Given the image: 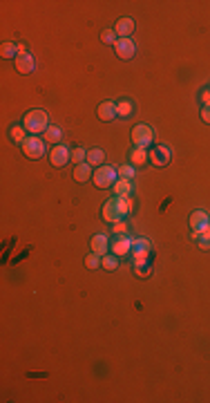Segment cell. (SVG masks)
Segmentation results:
<instances>
[{"label":"cell","mask_w":210,"mask_h":403,"mask_svg":"<svg viewBox=\"0 0 210 403\" xmlns=\"http://www.w3.org/2000/svg\"><path fill=\"white\" fill-rule=\"evenodd\" d=\"M132 144L137 146V148H145V146L152 144V139H155V132H152L150 126H145V123H139V126L132 128Z\"/></svg>","instance_id":"obj_5"},{"label":"cell","mask_w":210,"mask_h":403,"mask_svg":"<svg viewBox=\"0 0 210 403\" xmlns=\"http://www.w3.org/2000/svg\"><path fill=\"white\" fill-rule=\"evenodd\" d=\"M147 157H150V162L155 164L157 168H163V166L170 164V159H172V150H170V146L161 144V146H157V148H152V152Z\"/></svg>","instance_id":"obj_6"},{"label":"cell","mask_w":210,"mask_h":403,"mask_svg":"<svg viewBox=\"0 0 210 403\" xmlns=\"http://www.w3.org/2000/svg\"><path fill=\"white\" fill-rule=\"evenodd\" d=\"M107 249H110V242H107V237L103 233H96L92 237V253H99V255H105Z\"/></svg>","instance_id":"obj_16"},{"label":"cell","mask_w":210,"mask_h":403,"mask_svg":"<svg viewBox=\"0 0 210 403\" xmlns=\"http://www.w3.org/2000/svg\"><path fill=\"white\" fill-rule=\"evenodd\" d=\"M112 189H114V193L118 197H128L130 195V191H132V184H130V179H116V184L112 186Z\"/></svg>","instance_id":"obj_19"},{"label":"cell","mask_w":210,"mask_h":403,"mask_svg":"<svg viewBox=\"0 0 210 403\" xmlns=\"http://www.w3.org/2000/svg\"><path fill=\"white\" fill-rule=\"evenodd\" d=\"M61 128L58 126H49L47 130H45V141H49V144H58L61 141Z\"/></svg>","instance_id":"obj_21"},{"label":"cell","mask_w":210,"mask_h":403,"mask_svg":"<svg viewBox=\"0 0 210 403\" xmlns=\"http://www.w3.org/2000/svg\"><path fill=\"white\" fill-rule=\"evenodd\" d=\"M130 208H132V202L128 200V197H110L105 204H103V220H107V222L116 224L121 222L123 218L130 213Z\"/></svg>","instance_id":"obj_1"},{"label":"cell","mask_w":210,"mask_h":403,"mask_svg":"<svg viewBox=\"0 0 210 403\" xmlns=\"http://www.w3.org/2000/svg\"><path fill=\"white\" fill-rule=\"evenodd\" d=\"M103 159H105L103 150L94 148V150H89V152H87V164H89V166H101V164H103Z\"/></svg>","instance_id":"obj_20"},{"label":"cell","mask_w":210,"mask_h":403,"mask_svg":"<svg viewBox=\"0 0 210 403\" xmlns=\"http://www.w3.org/2000/svg\"><path fill=\"white\" fill-rule=\"evenodd\" d=\"M18 47H20V54L16 56V61H14V63H16V70H18L20 74H32L34 67H36V63H34V56L27 54L22 45H18Z\"/></svg>","instance_id":"obj_8"},{"label":"cell","mask_w":210,"mask_h":403,"mask_svg":"<svg viewBox=\"0 0 210 403\" xmlns=\"http://www.w3.org/2000/svg\"><path fill=\"white\" fill-rule=\"evenodd\" d=\"M134 274H137L139 278H147L152 274V264L147 262V260L145 262H134Z\"/></svg>","instance_id":"obj_22"},{"label":"cell","mask_w":210,"mask_h":403,"mask_svg":"<svg viewBox=\"0 0 210 403\" xmlns=\"http://www.w3.org/2000/svg\"><path fill=\"white\" fill-rule=\"evenodd\" d=\"M116 175H118V170L114 166H99V170L92 175L94 186L96 189H112V186L116 184Z\"/></svg>","instance_id":"obj_3"},{"label":"cell","mask_w":210,"mask_h":403,"mask_svg":"<svg viewBox=\"0 0 210 403\" xmlns=\"http://www.w3.org/2000/svg\"><path fill=\"white\" fill-rule=\"evenodd\" d=\"M92 175H94V173H92V166H89L87 162H85V164H78V166L74 168V179H76L78 184H85L87 179H92Z\"/></svg>","instance_id":"obj_15"},{"label":"cell","mask_w":210,"mask_h":403,"mask_svg":"<svg viewBox=\"0 0 210 403\" xmlns=\"http://www.w3.org/2000/svg\"><path fill=\"white\" fill-rule=\"evenodd\" d=\"M49 162H52V166L61 168V166H67V162H72V152L67 146H61L56 144L52 150H49Z\"/></svg>","instance_id":"obj_7"},{"label":"cell","mask_w":210,"mask_h":403,"mask_svg":"<svg viewBox=\"0 0 210 403\" xmlns=\"http://www.w3.org/2000/svg\"><path fill=\"white\" fill-rule=\"evenodd\" d=\"M201 119H203L206 123H210V105H203V108H201Z\"/></svg>","instance_id":"obj_32"},{"label":"cell","mask_w":210,"mask_h":403,"mask_svg":"<svg viewBox=\"0 0 210 403\" xmlns=\"http://www.w3.org/2000/svg\"><path fill=\"white\" fill-rule=\"evenodd\" d=\"M208 213H203V211H195L190 215V229H192V233H195V237L201 233L203 229H208Z\"/></svg>","instance_id":"obj_11"},{"label":"cell","mask_w":210,"mask_h":403,"mask_svg":"<svg viewBox=\"0 0 210 403\" xmlns=\"http://www.w3.org/2000/svg\"><path fill=\"white\" fill-rule=\"evenodd\" d=\"M20 146H22V152H25V157H29V159H41V157L45 155V141L38 139L36 135L27 137Z\"/></svg>","instance_id":"obj_4"},{"label":"cell","mask_w":210,"mask_h":403,"mask_svg":"<svg viewBox=\"0 0 210 403\" xmlns=\"http://www.w3.org/2000/svg\"><path fill=\"white\" fill-rule=\"evenodd\" d=\"M22 128L32 135H41L45 130L49 128V121H47V112L45 110H32L27 112L25 119H22Z\"/></svg>","instance_id":"obj_2"},{"label":"cell","mask_w":210,"mask_h":403,"mask_svg":"<svg viewBox=\"0 0 210 403\" xmlns=\"http://www.w3.org/2000/svg\"><path fill=\"white\" fill-rule=\"evenodd\" d=\"M101 266H103V269H107V271H114L116 266H118V260H116V255H103V258H101Z\"/></svg>","instance_id":"obj_24"},{"label":"cell","mask_w":210,"mask_h":403,"mask_svg":"<svg viewBox=\"0 0 210 403\" xmlns=\"http://www.w3.org/2000/svg\"><path fill=\"white\" fill-rule=\"evenodd\" d=\"M201 101H203V105H210V88L201 92Z\"/></svg>","instance_id":"obj_33"},{"label":"cell","mask_w":210,"mask_h":403,"mask_svg":"<svg viewBox=\"0 0 210 403\" xmlns=\"http://www.w3.org/2000/svg\"><path fill=\"white\" fill-rule=\"evenodd\" d=\"M101 41L114 45V43L118 41V36H116V32H114V30H103V32H101Z\"/></svg>","instance_id":"obj_29"},{"label":"cell","mask_w":210,"mask_h":403,"mask_svg":"<svg viewBox=\"0 0 210 403\" xmlns=\"http://www.w3.org/2000/svg\"><path fill=\"white\" fill-rule=\"evenodd\" d=\"M72 162L76 164H85L87 162V152H85V148H76V150H72Z\"/></svg>","instance_id":"obj_27"},{"label":"cell","mask_w":210,"mask_h":403,"mask_svg":"<svg viewBox=\"0 0 210 403\" xmlns=\"http://www.w3.org/2000/svg\"><path fill=\"white\" fill-rule=\"evenodd\" d=\"M118 175H121L123 179H132L134 177V168L132 166H121V168H118Z\"/></svg>","instance_id":"obj_30"},{"label":"cell","mask_w":210,"mask_h":403,"mask_svg":"<svg viewBox=\"0 0 210 403\" xmlns=\"http://www.w3.org/2000/svg\"><path fill=\"white\" fill-rule=\"evenodd\" d=\"M126 231H128V226L123 224V222H116V224H114V233H116V235H123Z\"/></svg>","instance_id":"obj_31"},{"label":"cell","mask_w":210,"mask_h":403,"mask_svg":"<svg viewBox=\"0 0 210 403\" xmlns=\"http://www.w3.org/2000/svg\"><path fill=\"white\" fill-rule=\"evenodd\" d=\"M112 253L114 255H128L130 251H132V240L130 237H126V235H121V237H116L114 242H112Z\"/></svg>","instance_id":"obj_13"},{"label":"cell","mask_w":210,"mask_h":403,"mask_svg":"<svg viewBox=\"0 0 210 403\" xmlns=\"http://www.w3.org/2000/svg\"><path fill=\"white\" fill-rule=\"evenodd\" d=\"M96 115H99L101 121H112V119L118 117L116 103H112V101H103V103L99 105V110H96Z\"/></svg>","instance_id":"obj_12"},{"label":"cell","mask_w":210,"mask_h":403,"mask_svg":"<svg viewBox=\"0 0 210 403\" xmlns=\"http://www.w3.org/2000/svg\"><path fill=\"white\" fill-rule=\"evenodd\" d=\"M197 244H199V249H203V251H208L210 249V226L208 229H203L199 235H197Z\"/></svg>","instance_id":"obj_23"},{"label":"cell","mask_w":210,"mask_h":403,"mask_svg":"<svg viewBox=\"0 0 210 403\" xmlns=\"http://www.w3.org/2000/svg\"><path fill=\"white\" fill-rule=\"evenodd\" d=\"M116 112L121 119H128L132 115V103H130V101H121V103H116Z\"/></svg>","instance_id":"obj_26"},{"label":"cell","mask_w":210,"mask_h":403,"mask_svg":"<svg viewBox=\"0 0 210 403\" xmlns=\"http://www.w3.org/2000/svg\"><path fill=\"white\" fill-rule=\"evenodd\" d=\"M147 159H150V157H147L145 148H134L132 152H130V162H132V166H143Z\"/></svg>","instance_id":"obj_18"},{"label":"cell","mask_w":210,"mask_h":403,"mask_svg":"<svg viewBox=\"0 0 210 403\" xmlns=\"http://www.w3.org/2000/svg\"><path fill=\"white\" fill-rule=\"evenodd\" d=\"M150 249H152V244H150V240H145V237L134 240L132 242V258H134V262H145L147 255H150Z\"/></svg>","instance_id":"obj_9"},{"label":"cell","mask_w":210,"mask_h":403,"mask_svg":"<svg viewBox=\"0 0 210 403\" xmlns=\"http://www.w3.org/2000/svg\"><path fill=\"white\" fill-rule=\"evenodd\" d=\"M114 52H116L118 59L130 61L134 56V52H137V45L130 41V38H118V41L114 43Z\"/></svg>","instance_id":"obj_10"},{"label":"cell","mask_w":210,"mask_h":403,"mask_svg":"<svg viewBox=\"0 0 210 403\" xmlns=\"http://www.w3.org/2000/svg\"><path fill=\"white\" fill-rule=\"evenodd\" d=\"M101 258H103V255H99V253L85 255V266H87V269H99V266H101Z\"/></svg>","instance_id":"obj_25"},{"label":"cell","mask_w":210,"mask_h":403,"mask_svg":"<svg viewBox=\"0 0 210 403\" xmlns=\"http://www.w3.org/2000/svg\"><path fill=\"white\" fill-rule=\"evenodd\" d=\"M20 54V47L18 45H14V43H3L0 45V56L3 59H14L16 61V56Z\"/></svg>","instance_id":"obj_17"},{"label":"cell","mask_w":210,"mask_h":403,"mask_svg":"<svg viewBox=\"0 0 210 403\" xmlns=\"http://www.w3.org/2000/svg\"><path fill=\"white\" fill-rule=\"evenodd\" d=\"M114 32L118 38H128L130 34L134 32V20L132 18H118L116 25H114Z\"/></svg>","instance_id":"obj_14"},{"label":"cell","mask_w":210,"mask_h":403,"mask_svg":"<svg viewBox=\"0 0 210 403\" xmlns=\"http://www.w3.org/2000/svg\"><path fill=\"white\" fill-rule=\"evenodd\" d=\"M9 137L14 139V141H18V144H22L27 137H25V128H18V126H14L9 130Z\"/></svg>","instance_id":"obj_28"}]
</instances>
